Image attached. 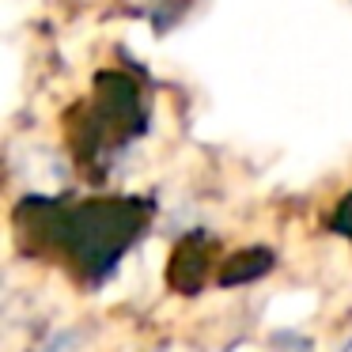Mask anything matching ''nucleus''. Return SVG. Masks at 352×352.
<instances>
[{"label": "nucleus", "instance_id": "1", "mask_svg": "<svg viewBox=\"0 0 352 352\" xmlns=\"http://www.w3.org/2000/svg\"><path fill=\"white\" fill-rule=\"evenodd\" d=\"M80 344H84V333H80V329H57L38 352H80Z\"/></svg>", "mask_w": 352, "mask_h": 352}]
</instances>
